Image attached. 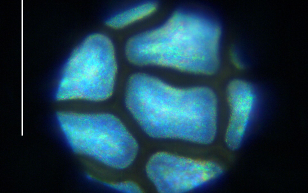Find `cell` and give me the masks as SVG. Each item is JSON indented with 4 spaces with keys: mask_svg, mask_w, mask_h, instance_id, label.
<instances>
[{
    "mask_svg": "<svg viewBox=\"0 0 308 193\" xmlns=\"http://www.w3.org/2000/svg\"><path fill=\"white\" fill-rule=\"evenodd\" d=\"M147 171L159 190L181 192L204 183L207 177L205 164L202 160L175 156H154Z\"/></svg>",
    "mask_w": 308,
    "mask_h": 193,
    "instance_id": "3",
    "label": "cell"
},
{
    "mask_svg": "<svg viewBox=\"0 0 308 193\" xmlns=\"http://www.w3.org/2000/svg\"><path fill=\"white\" fill-rule=\"evenodd\" d=\"M113 45L101 34L88 37L75 50L58 92L63 99L105 100L111 95L116 72Z\"/></svg>",
    "mask_w": 308,
    "mask_h": 193,
    "instance_id": "1",
    "label": "cell"
},
{
    "mask_svg": "<svg viewBox=\"0 0 308 193\" xmlns=\"http://www.w3.org/2000/svg\"><path fill=\"white\" fill-rule=\"evenodd\" d=\"M127 137L122 124L112 115L72 113L70 116L69 138L77 149L126 155L129 149Z\"/></svg>",
    "mask_w": 308,
    "mask_h": 193,
    "instance_id": "2",
    "label": "cell"
}]
</instances>
